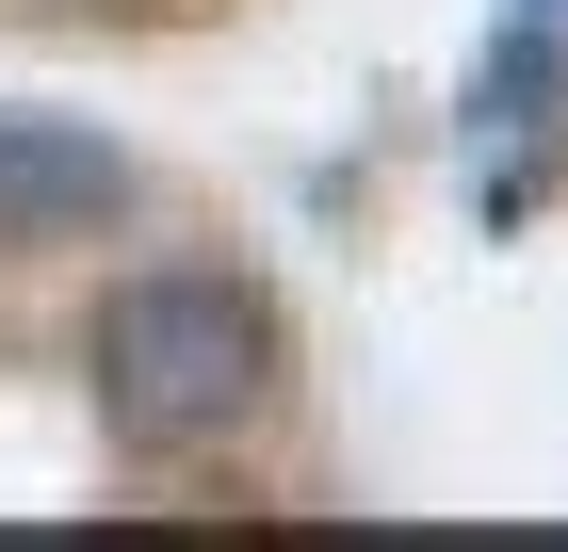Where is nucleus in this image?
<instances>
[{"mask_svg":"<svg viewBox=\"0 0 568 552\" xmlns=\"http://www.w3.org/2000/svg\"><path fill=\"white\" fill-rule=\"evenodd\" d=\"M82 390L114 423V455H212V439L261 423L276 325H261L244 277H114L98 325H82Z\"/></svg>","mask_w":568,"mask_h":552,"instance_id":"f257e3e1","label":"nucleus"},{"mask_svg":"<svg viewBox=\"0 0 568 552\" xmlns=\"http://www.w3.org/2000/svg\"><path fill=\"white\" fill-rule=\"evenodd\" d=\"M552 98H568V33L520 17V33L471 66V130H504V195H536V147H552Z\"/></svg>","mask_w":568,"mask_h":552,"instance_id":"7ed1b4c3","label":"nucleus"},{"mask_svg":"<svg viewBox=\"0 0 568 552\" xmlns=\"http://www.w3.org/2000/svg\"><path fill=\"white\" fill-rule=\"evenodd\" d=\"M131 212V147L82 114H0V260L17 244H65V228H114Z\"/></svg>","mask_w":568,"mask_h":552,"instance_id":"f03ea898","label":"nucleus"}]
</instances>
